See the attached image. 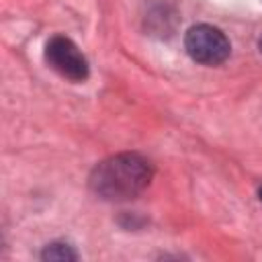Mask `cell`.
<instances>
[{
	"label": "cell",
	"mask_w": 262,
	"mask_h": 262,
	"mask_svg": "<svg viewBox=\"0 0 262 262\" xmlns=\"http://www.w3.org/2000/svg\"><path fill=\"white\" fill-rule=\"evenodd\" d=\"M154 178L151 162L137 151H121L98 162L90 176L88 188L102 201L123 203L139 196Z\"/></svg>",
	"instance_id": "1"
},
{
	"label": "cell",
	"mask_w": 262,
	"mask_h": 262,
	"mask_svg": "<svg viewBox=\"0 0 262 262\" xmlns=\"http://www.w3.org/2000/svg\"><path fill=\"white\" fill-rule=\"evenodd\" d=\"M184 49L196 63L203 66H219L231 53V43L225 33L213 25L201 23L186 31Z\"/></svg>",
	"instance_id": "2"
},
{
	"label": "cell",
	"mask_w": 262,
	"mask_h": 262,
	"mask_svg": "<svg viewBox=\"0 0 262 262\" xmlns=\"http://www.w3.org/2000/svg\"><path fill=\"white\" fill-rule=\"evenodd\" d=\"M45 61L51 70L72 82H84L90 74L88 59L80 47L66 35H53L45 45Z\"/></svg>",
	"instance_id": "3"
},
{
	"label": "cell",
	"mask_w": 262,
	"mask_h": 262,
	"mask_svg": "<svg viewBox=\"0 0 262 262\" xmlns=\"http://www.w3.org/2000/svg\"><path fill=\"white\" fill-rule=\"evenodd\" d=\"M41 260H45V262H74V260H78V252L74 250V246H70L66 242H51L43 248Z\"/></svg>",
	"instance_id": "4"
},
{
	"label": "cell",
	"mask_w": 262,
	"mask_h": 262,
	"mask_svg": "<svg viewBox=\"0 0 262 262\" xmlns=\"http://www.w3.org/2000/svg\"><path fill=\"white\" fill-rule=\"evenodd\" d=\"M258 47H260V53H262V37H260V41H258Z\"/></svg>",
	"instance_id": "5"
},
{
	"label": "cell",
	"mask_w": 262,
	"mask_h": 262,
	"mask_svg": "<svg viewBox=\"0 0 262 262\" xmlns=\"http://www.w3.org/2000/svg\"><path fill=\"white\" fill-rule=\"evenodd\" d=\"M258 194H260V199H262V188H260V192H258Z\"/></svg>",
	"instance_id": "6"
}]
</instances>
